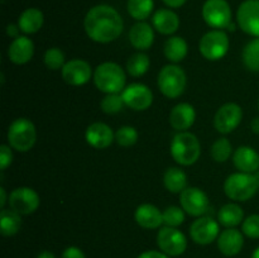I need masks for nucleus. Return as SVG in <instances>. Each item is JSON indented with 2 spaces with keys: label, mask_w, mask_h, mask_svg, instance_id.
Here are the masks:
<instances>
[{
  "label": "nucleus",
  "mask_w": 259,
  "mask_h": 258,
  "mask_svg": "<svg viewBox=\"0 0 259 258\" xmlns=\"http://www.w3.org/2000/svg\"><path fill=\"white\" fill-rule=\"evenodd\" d=\"M83 28L91 40L105 45L120 37L124 22L115 8L108 4H99L86 13Z\"/></svg>",
  "instance_id": "f257e3e1"
},
{
  "label": "nucleus",
  "mask_w": 259,
  "mask_h": 258,
  "mask_svg": "<svg viewBox=\"0 0 259 258\" xmlns=\"http://www.w3.org/2000/svg\"><path fill=\"white\" fill-rule=\"evenodd\" d=\"M95 86L104 94H120L125 89L126 76L115 62H104L94 71Z\"/></svg>",
  "instance_id": "f03ea898"
},
{
  "label": "nucleus",
  "mask_w": 259,
  "mask_h": 258,
  "mask_svg": "<svg viewBox=\"0 0 259 258\" xmlns=\"http://www.w3.org/2000/svg\"><path fill=\"white\" fill-rule=\"evenodd\" d=\"M201 154V146L195 134L180 132L171 142V156L181 166L196 163Z\"/></svg>",
  "instance_id": "7ed1b4c3"
},
{
  "label": "nucleus",
  "mask_w": 259,
  "mask_h": 258,
  "mask_svg": "<svg viewBox=\"0 0 259 258\" xmlns=\"http://www.w3.org/2000/svg\"><path fill=\"white\" fill-rule=\"evenodd\" d=\"M259 182L255 175L237 172L228 176L224 182V192L235 201H247L258 191Z\"/></svg>",
  "instance_id": "20e7f679"
},
{
  "label": "nucleus",
  "mask_w": 259,
  "mask_h": 258,
  "mask_svg": "<svg viewBox=\"0 0 259 258\" xmlns=\"http://www.w3.org/2000/svg\"><path fill=\"white\" fill-rule=\"evenodd\" d=\"M8 143L18 152H28L33 148L37 141V131L29 119L18 118L8 129Z\"/></svg>",
  "instance_id": "39448f33"
},
{
  "label": "nucleus",
  "mask_w": 259,
  "mask_h": 258,
  "mask_svg": "<svg viewBox=\"0 0 259 258\" xmlns=\"http://www.w3.org/2000/svg\"><path fill=\"white\" fill-rule=\"evenodd\" d=\"M157 83L159 91L166 98L176 99L185 93L187 83L186 73L180 66L171 63L159 71Z\"/></svg>",
  "instance_id": "423d86ee"
},
{
  "label": "nucleus",
  "mask_w": 259,
  "mask_h": 258,
  "mask_svg": "<svg viewBox=\"0 0 259 258\" xmlns=\"http://www.w3.org/2000/svg\"><path fill=\"white\" fill-rule=\"evenodd\" d=\"M229 37L223 29H212L205 33L199 43L202 57L209 61H219L229 51Z\"/></svg>",
  "instance_id": "0eeeda50"
},
{
  "label": "nucleus",
  "mask_w": 259,
  "mask_h": 258,
  "mask_svg": "<svg viewBox=\"0 0 259 258\" xmlns=\"http://www.w3.org/2000/svg\"><path fill=\"white\" fill-rule=\"evenodd\" d=\"M201 13L205 23L214 29H225L232 24V8L227 0H206Z\"/></svg>",
  "instance_id": "6e6552de"
},
{
  "label": "nucleus",
  "mask_w": 259,
  "mask_h": 258,
  "mask_svg": "<svg viewBox=\"0 0 259 258\" xmlns=\"http://www.w3.org/2000/svg\"><path fill=\"white\" fill-rule=\"evenodd\" d=\"M157 245L161 252L169 257H179L186 250L187 239L177 228L162 227L157 233Z\"/></svg>",
  "instance_id": "1a4fd4ad"
},
{
  "label": "nucleus",
  "mask_w": 259,
  "mask_h": 258,
  "mask_svg": "<svg viewBox=\"0 0 259 258\" xmlns=\"http://www.w3.org/2000/svg\"><path fill=\"white\" fill-rule=\"evenodd\" d=\"M242 119V108L235 103H227L218 109L214 118V126L219 133L229 134L239 126Z\"/></svg>",
  "instance_id": "9d476101"
},
{
  "label": "nucleus",
  "mask_w": 259,
  "mask_h": 258,
  "mask_svg": "<svg viewBox=\"0 0 259 258\" xmlns=\"http://www.w3.org/2000/svg\"><path fill=\"white\" fill-rule=\"evenodd\" d=\"M10 209L20 215L33 214L39 206V195L30 187H17L9 195Z\"/></svg>",
  "instance_id": "9b49d317"
},
{
  "label": "nucleus",
  "mask_w": 259,
  "mask_h": 258,
  "mask_svg": "<svg viewBox=\"0 0 259 258\" xmlns=\"http://www.w3.org/2000/svg\"><path fill=\"white\" fill-rule=\"evenodd\" d=\"M240 29L252 37H259V0H244L237 10Z\"/></svg>",
  "instance_id": "f8f14e48"
},
{
  "label": "nucleus",
  "mask_w": 259,
  "mask_h": 258,
  "mask_svg": "<svg viewBox=\"0 0 259 258\" xmlns=\"http://www.w3.org/2000/svg\"><path fill=\"white\" fill-rule=\"evenodd\" d=\"M181 207L191 217H204L209 209V197L199 187H186L180 194Z\"/></svg>",
  "instance_id": "ddd939ff"
},
{
  "label": "nucleus",
  "mask_w": 259,
  "mask_h": 258,
  "mask_svg": "<svg viewBox=\"0 0 259 258\" xmlns=\"http://www.w3.org/2000/svg\"><path fill=\"white\" fill-rule=\"evenodd\" d=\"M121 98L128 108L136 111L147 110L153 103V93L144 83L134 82L121 91Z\"/></svg>",
  "instance_id": "4468645a"
},
{
  "label": "nucleus",
  "mask_w": 259,
  "mask_h": 258,
  "mask_svg": "<svg viewBox=\"0 0 259 258\" xmlns=\"http://www.w3.org/2000/svg\"><path fill=\"white\" fill-rule=\"evenodd\" d=\"M220 234L219 223L210 217H200L190 227V237L196 244L207 245L218 239Z\"/></svg>",
  "instance_id": "2eb2a0df"
},
{
  "label": "nucleus",
  "mask_w": 259,
  "mask_h": 258,
  "mask_svg": "<svg viewBox=\"0 0 259 258\" xmlns=\"http://www.w3.org/2000/svg\"><path fill=\"white\" fill-rule=\"evenodd\" d=\"M62 78L66 83L71 86H82L90 81L93 75V70L89 62L83 60H71L65 63L63 68L61 70Z\"/></svg>",
  "instance_id": "dca6fc26"
},
{
  "label": "nucleus",
  "mask_w": 259,
  "mask_h": 258,
  "mask_svg": "<svg viewBox=\"0 0 259 258\" xmlns=\"http://www.w3.org/2000/svg\"><path fill=\"white\" fill-rule=\"evenodd\" d=\"M85 138L89 146L95 149H105L115 141V133L105 123L96 121L90 124L85 132Z\"/></svg>",
  "instance_id": "f3484780"
},
{
  "label": "nucleus",
  "mask_w": 259,
  "mask_h": 258,
  "mask_svg": "<svg viewBox=\"0 0 259 258\" xmlns=\"http://www.w3.org/2000/svg\"><path fill=\"white\" fill-rule=\"evenodd\" d=\"M218 248L227 257H234L239 254L244 245L243 232L235 228H227L218 237Z\"/></svg>",
  "instance_id": "a211bd4d"
},
{
  "label": "nucleus",
  "mask_w": 259,
  "mask_h": 258,
  "mask_svg": "<svg viewBox=\"0 0 259 258\" xmlns=\"http://www.w3.org/2000/svg\"><path fill=\"white\" fill-rule=\"evenodd\" d=\"M34 55V43L25 35L14 38L8 48V57L15 65H24L29 62Z\"/></svg>",
  "instance_id": "6ab92c4d"
},
{
  "label": "nucleus",
  "mask_w": 259,
  "mask_h": 258,
  "mask_svg": "<svg viewBox=\"0 0 259 258\" xmlns=\"http://www.w3.org/2000/svg\"><path fill=\"white\" fill-rule=\"evenodd\" d=\"M196 119L195 108L189 103H180L169 113V124L179 132L191 128Z\"/></svg>",
  "instance_id": "aec40b11"
},
{
  "label": "nucleus",
  "mask_w": 259,
  "mask_h": 258,
  "mask_svg": "<svg viewBox=\"0 0 259 258\" xmlns=\"http://www.w3.org/2000/svg\"><path fill=\"white\" fill-rule=\"evenodd\" d=\"M134 219L144 229H158L163 224V212L152 204H142L137 207Z\"/></svg>",
  "instance_id": "412c9836"
},
{
  "label": "nucleus",
  "mask_w": 259,
  "mask_h": 258,
  "mask_svg": "<svg viewBox=\"0 0 259 258\" xmlns=\"http://www.w3.org/2000/svg\"><path fill=\"white\" fill-rule=\"evenodd\" d=\"M233 162L240 172L254 174L259 169V154L249 146H240L233 154Z\"/></svg>",
  "instance_id": "4be33fe9"
},
{
  "label": "nucleus",
  "mask_w": 259,
  "mask_h": 258,
  "mask_svg": "<svg viewBox=\"0 0 259 258\" xmlns=\"http://www.w3.org/2000/svg\"><path fill=\"white\" fill-rule=\"evenodd\" d=\"M152 25L158 33L172 35L180 27V18L172 9H158L152 17Z\"/></svg>",
  "instance_id": "5701e85b"
},
{
  "label": "nucleus",
  "mask_w": 259,
  "mask_h": 258,
  "mask_svg": "<svg viewBox=\"0 0 259 258\" xmlns=\"http://www.w3.org/2000/svg\"><path fill=\"white\" fill-rule=\"evenodd\" d=\"M129 40L138 51H147L154 42V30L146 22H137L129 30Z\"/></svg>",
  "instance_id": "b1692460"
},
{
  "label": "nucleus",
  "mask_w": 259,
  "mask_h": 258,
  "mask_svg": "<svg viewBox=\"0 0 259 258\" xmlns=\"http://www.w3.org/2000/svg\"><path fill=\"white\" fill-rule=\"evenodd\" d=\"M43 23H45V15L42 10L37 8H28L24 12H22V14L18 18V27L20 32L25 34L37 33L43 27Z\"/></svg>",
  "instance_id": "393cba45"
},
{
  "label": "nucleus",
  "mask_w": 259,
  "mask_h": 258,
  "mask_svg": "<svg viewBox=\"0 0 259 258\" xmlns=\"http://www.w3.org/2000/svg\"><path fill=\"white\" fill-rule=\"evenodd\" d=\"M187 52H189V46H187V42L182 37L172 35L164 42L163 53L169 62H181L187 56Z\"/></svg>",
  "instance_id": "a878e982"
},
{
  "label": "nucleus",
  "mask_w": 259,
  "mask_h": 258,
  "mask_svg": "<svg viewBox=\"0 0 259 258\" xmlns=\"http://www.w3.org/2000/svg\"><path fill=\"white\" fill-rule=\"evenodd\" d=\"M218 219L220 224L224 225L225 228H235L237 225L242 224L244 220V211L238 204L229 202L219 210Z\"/></svg>",
  "instance_id": "bb28decb"
},
{
  "label": "nucleus",
  "mask_w": 259,
  "mask_h": 258,
  "mask_svg": "<svg viewBox=\"0 0 259 258\" xmlns=\"http://www.w3.org/2000/svg\"><path fill=\"white\" fill-rule=\"evenodd\" d=\"M163 184L169 192L181 194L187 187V176L179 167H169L163 175Z\"/></svg>",
  "instance_id": "cd10ccee"
},
{
  "label": "nucleus",
  "mask_w": 259,
  "mask_h": 258,
  "mask_svg": "<svg viewBox=\"0 0 259 258\" xmlns=\"http://www.w3.org/2000/svg\"><path fill=\"white\" fill-rule=\"evenodd\" d=\"M22 227L20 214L13 209H2L0 212V232L4 237H13Z\"/></svg>",
  "instance_id": "c85d7f7f"
},
{
  "label": "nucleus",
  "mask_w": 259,
  "mask_h": 258,
  "mask_svg": "<svg viewBox=\"0 0 259 258\" xmlns=\"http://www.w3.org/2000/svg\"><path fill=\"white\" fill-rule=\"evenodd\" d=\"M154 0H128L126 10L129 15L138 22H144L153 13Z\"/></svg>",
  "instance_id": "c756f323"
},
{
  "label": "nucleus",
  "mask_w": 259,
  "mask_h": 258,
  "mask_svg": "<svg viewBox=\"0 0 259 258\" xmlns=\"http://www.w3.org/2000/svg\"><path fill=\"white\" fill-rule=\"evenodd\" d=\"M149 65H151V61L148 56L143 52H137L126 61V71L133 77H141L148 71Z\"/></svg>",
  "instance_id": "7c9ffc66"
},
{
  "label": "nucleus",
  "mask_w": 259,
  "mask_h": 258,
  "mask_svg": "<svg viewBox=\"0 0 259 258\" xmlns=\"http://www.w3.org/2000/svg\"><path fill=\"white\" fill-rule=\"evenodd\" d=\"M243 62L252 72H259V37L249 40L243 50Z\"/></svg>",
  "instance_id": "2f4dec72"
},
{
  "label": "nucleus",
  "mask_w": 259,
  "mask_h": 258,
  "mask_svg": "<svg viewBox=\"0 0 259 258\" xmlns=\"http://www.w3.org/2000/svg\"><path fill=\"white\" fill-rule=\"evenodd\" d=\"M233 153L232 143L229 139L227 138H219L212 143L211 149H210V154H211L212 159L219 163L222 162H227L230 158Z\"/></svg>",
  "instance_id": "473e14b6"
},
{
  "label": "nucleus",
  "mask_w": 259,
  "mask_h": 258,
  "mask_svg": "<svg viewBox=\"0 0 259 258\" xmlns=\"http://www.w3.org/2000/svg\"><path fill=\"white\" fill-rule=\"evenodd\" d=\"M45 65L46 67L50 68L52 71L62 70L63 66H65V53L57 47L48 48L45 53Z\"/></svg>",
  "instance_id": "72a5a7b5"
},
{
  "label": "nucleus",
  "mask_w": 259,
  "mask_h": 258,
  "mask_svg": "<svg viewBox=\"0 0 259 258\" xmlns=\"http://www.w3.org/2000/svg\"><path fill=\"white\" fill-rule=\"evenodd\" d=\"M124 105L125 104H124L123 98H121V94H106L100 103L101 110L105 114H109V115L119 113Z\"/></svg>",
  "instance_id": "f704fd0d"
},
{
  "label": "nucleus",
  "mask_w": 259,
  "mask_h": 258,
  "mask_svg": "<svg viewBox=\"0 0 259 258\" xmlns=\"http://www.w3.org/2000/svg\"><path fill=\"white\" fill-rule=\"evenodd\" d=\"M138 132L134 126L124 125L116 131L115 133V141L119 146L121 147H132L137 143L138 141Z\"/></svg>",
  "instance_id": "c9c22d12"
},
{
  "label": "nucleus",
  "mask_w": 259,
  "mask_h": 258,
  "mask_svg": "<svg viewBox=\"0 0 259 258\" xmlns=\"http://www.w3.org/2000/svg\"><path fill=\"white\" fill-rule=\"evenodd\" d=\"M185 222V210L179 206H168L163 211V224L177 228Z\"/></svg>",
  "instance_id": "e433bc0d"
},
{
  "label": "nucleus",
  "mask_w": 259,
  "mask_h": 258,
  "mask_svg": "<svg viewBox=\"0 0 259 258\" xmlns=\"http://www.w3.org/2000/svg\"><path fill=\"white\" fill-rule=\"evenodd\" d=\"M243 234L247 235L250 239H258L259 238V214L249 215L247 219L242 223Z\"/></svg>",
  "instance_id": "4c0bfd02"
},
{
  "label": "nucleus",
  "mask_w": 259,
  "mask_h": 258,
  "mask_svg": "<svg viewBox=\"0 0 259 258\" xmlns=\"http://www.w3.org/2000/svg\"><path fill=\"white\" fill-rule=\"evenodd\" d=\"M10 148L12 147L8 146V144L0 146V169L2 171L7 169L13 162V152Z\"/></svg>",
  "instance_id": "58836bf2"
},
{
  "label": "nucleus",
  "mask_w": 259,
  "mask_h": 258,
  "mask_svg": "<svg viewBox=\"0 0 259 258\" xmlns=\"http://www.w3.org/2000/svg\"><path fill=\"white\" fill-rule=\"evenodd\" d=\"M61 258H86V255L81 248L75 247V245H70V247H67L63 250Z\"/></svg>",
  "instance_id": "ea45409f"
},
{
  "label": "nucleus",
  "mask_w": 259,
  "mask_h": 258,
  "mask_svg": "<svg viewBox=\"0 0 259 258\" xmlns=\"http://www.w3.org/2000/svg\"><path fill=\"white\" fill-rule=\"evenodd\" d=\"M137 258H172L167 255L166 253L161 252V250H146V252L141 253Z\"/></svg>",
  "instance_id": "a19ab883"
},
{
  "label": "nucleus",
  "mask_w": 259,
  "mask_h": 258,
  "mask_svg": "<svg viewBox=\"0 0 259 258\" xmlns=\"http://www.w3.org/2000/svg\"><path fill=\"white\" fill-rule=\"evenodd\" d=\"M164 3V5L171 9H177V8H181L186 4L187 0H162Z\"/></svg>",
  "instance_id": "79ce46f5"
},
{
  "label": "nucleus",
  "mask_w": 259,
  "mask_h": 258,
  "mask_svg": "<svg viewBox=\"0 0 259 258\" xmlns=\"http://www.w3.org/2000/svg\"><path fill=\"white\" fill-rule=\"evenodd\" d=\"M19 27H18V24L15 25V24H9L7 27V34L9 35V37H14V38H17V37H19V35H18V33H19Z\"/></svg>",
  "instance_id": "37998d69"
},
{
  "label": "nucleus",
  "mask_w": 259,
  "mask_h": 258,
  "mask_svg": "<svg viewBox=\"0 0 259 258\" xmlns=\"http://www.w3.org/2000/svg\"><path fill=\"white\" fill-rule=\"evenodd\" d=\"M250 129H252L253 133L259 134V118H254L250 121Z\"/></svg>",
  "instance_id": "c03bdc74"
},
{
  "label": "nucleus",
  "mask_w": 259,
  "mask_h": 258,
  "mask_svg": "<svg viewBox=\"0 0 259 258\" xmlns=\"http://www.w3.org/2000/svg\"><path fill=\"white\" fill-rule=\"evenodd\" d=\"M0 196H2V200H0V207L4 209L5 202H7V194H5L4 187H0Z\"/></svg>",
  "instance_id": "a18cd8bd"
},
{
  "label": "nucleus",
  "mask_w": 259,
  "mask_h": 258,
  "mask_svg": "<svg viewBox=\"0 0 259 258\" xmlns=\"http://www.w3.org/2000/svg\"><path fill=\"white\" fill-rule=\"evenodd\" d=\"M37 258H56V255L51 250H43L37 255Z\"/></svg>",
  "instance_id": "49530a36"
},
{
  "label": "nucleus",
  "mask_w": 259,
  "mask_h": 258,
  "mask_svg": "<svg viewBox=\"0 0 259 258\" xmlns=\"http://www.w3.org/2000/svg\"><path fill=\"white\" fill-rule=\"evenodd\" d=\"M252 258H259V247L254 249V252H253L252 254Z\"/></svg>",
  "instance_id": "de8ad7c7"
},
{
  "label": "nucleus",
  "mask_w": 259,
  "mask_h": 258,
  "mask_svg": "<svg viewBox=\"0 0 259 258\" xmlns=\"http://www.w3.org/2000/svg\"><path fill=\"white\" fill-rule=\"evenodd\" d=\"M258 109H259V100H258Z\"/></svg>",
  "instance_id": "09e8293b"
}]
</instances>
